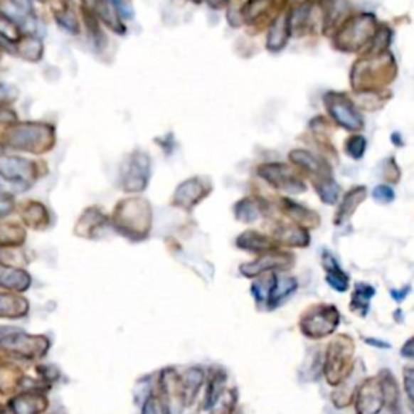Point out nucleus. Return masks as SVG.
Returning <instances> with one entry per match:
<instances>
[{"instance_id":"nucleus-1","label":"nucleus","mask_w":414,"mask_h":414,"mask_svg":"<svg viewBox=\"0 0 414 414\" xmlns=\"http://www.w3.org/2000/svg\"><path fill=\"white\" fill-rule=\"evenodd\" d=\"M396 76V62L390 52L366 55L354 62L351 86L354 92H381Z\"/></svg>"},{"instance_id":"nucleus-2","label":"nucleus","mask_w":414,"mask_h":414,"mask_svg":"<svg viewBox=\"0 0 414 414\" xmlns=\"http://www.w3.org/2000/svg\"><path fill=\"white\" fill-rule=\"evenodd\" d=\"M2 144L15 151L44 154L55 144L54 127L39 122L14 123L4 132Z\"/></svg>"},{"instance_id":"nucleus-3","label":"nucleus","mask_w":414,"mask_h":414,"mask_svg":"<svg viewBox=\"0 0 414 414\" xmlns=\"http://www.w3.org/2000/svg\"><path fill=\"white\" fill-rule=\"evenodd\" d=\"M115 228L132 240H143L147 236L152 223L151 204L146 199H123L115 207Z\"/></svg>"},{"instance_id":"nucleus-4","label":"nucleus","mask_w":414,"mask_h":414,"mask_svg":"<svg viewBox=\"0 0 414 414\" xmlns=\"http://www.w3.org/2000/svg\"><path fill=\"white\" fill-rule=\"evenodd\" d=\"M377 31V20L372 14H358L348 18L340 26L334 38V44L339 51L346 54L368 49Z\"/></svg>"},{"instance_id":"nucleus-5","label":"nucleus","mask_w":414,"mask_h":414,"mask_svg":"<svg viewBox=\"0 0 414 414\" xmlns=\"http://www.w3.org/2000/svg\"><path fill=\"white\" fill-rule=\"evenodd\" d=\"M354 341L348 335H339L330 341L325 354L324 374L329 386H340L353 372Z\"/></svg>"},{"instance_id":"nucleus-6","label":"nucleus","mask_w":414,"mask_h":414,"mask_svg":"<svg viewBox=\"0 0 414 414\" xmlns=\"http://www.w3.org/2000/svg\"><path fill=\"white\" fill-rule=\"evenodd\" d=\"M340 324V312L332 304H316L311 306L301 316V332L309 339H324L334 334Z\"/></svg>"},{"instance_id":"nucleus-7","label":"nucleus","mask_w":414,"mask_h":414,"mask_svg":"<svg viewBox=\"0 0 414 414\" xmlns=\"http://www.w3.org/2000/svg\"><path fill=\"white\" fill-rule=\"evenodd\" d=\"M324 104L329 115L336 125L345 128L346 132L358 133L364 128V118L354 107L353 100L343 92L330 91L324 96Z\"/></svg>"},{"instance_id":"nucleus-8","label":"nucleus","mask_w":414,"mask_h":414,"mask_svg":"<svg viewBox=\"0 0 414 414\" xmlns=\"http://www.w3.org/2000/svg\"><path fill=\"white\" fill-rule=\"evenodd\" d=\"M258 175L275 189L288 194H301L306 191V183L290 165L280 162L262 164L258 167Z\"/></svg>"},{"instance_id":"nucleus-9","label":"nucleus","mask_w":414,"mask_h":414,"mask_svg":"<svg viewBox=\"0 0 414 414\" xmlns=\"http://www.w3.org/2000/svg\"><path fill=\"white\" fill-rule=\"evenodd\" d=\"M0 348L18 358H41L49 350V341L44 336L26 335L23 332H7L0 336Z\"/></svg>"},{"instance_id":"nucleus-10","label":"nucleus","mask_w":414,"mask_h":414,"mask_svg":"<svg viewBox=\"0 0 414 414\" xmlns=\"http://www.w3.org/2000/svg\"><path fill=\"white\" fill-rule=\"evenodd\" d=\"M151 176V159L146 152L136 151L122 169V186L125 191L138 193L147 186Z\"/></svg>"},{"instance_id":"nucleus-11","label":"nucleus","mask_w":414,"mask_h":414,"mask_svg":"<svg viewBox=\"0 0 414 414\" xmlns=\"http://www.w3.org/2000/svg\"><path fill=\"white\" fill-rule=\"evenodd\" d=\"M0 176L15 185L29 186L39 176L38 164L23 157L2 156L0 157Z\"/></svg>"},{"instance_id":"nucleus-12","label":"nucleus","mask_w":414,"mask_h":414,"mask_svg":"<svg viewBox=\"0 0 414 414\" xmlns=\"http://www.w3.org/2000/svg\"><path fill=\"white\" fill-rule=\"evenodd\" d=\"M294 258L287 251L272 250L267 253H262L256 261L243 264L240 267L241 275L248 277V279H256V277L262 274H269V272L275 270H287L292 267Z\"/></svg>"},{"instance_id":"nucleus-13","label":"nucleus","mask_w":414,"mask_h":414,"mask_svg":"<svg viewBox=\"0 0 414 414\" xmlns=\"http://www.w3.org/2000/svg\"><path fill=\"white\" fill-rule=\"evenodd\" d=\"M383 408V392L378 377L364 381L356 390L354 396V410L358 414H378Z\"/></svg>"},{"instance_id":"nucleus-14","label":"nucleus","mask_w":414,"mask_h":414,"mask_svg":"<svg viewBox=\"0 0 414 414\" xmlns=\"http://www.w3.org/2000/svg\"><path fill=\"white\" fill-rule=\"evenodd\" d=\"M161 387L164 393L165 405L169 406L171 414H181L183 406L186 403L185 390H183V382L179 374L174 369H165L162 372Z\"/></svg>"},{"instance_id":"nucleus-15","label":"nucleus","mask_w":414,"mask_h":414,"mask_svg":"<svg viewBox=\"0 0 414 414\" xmlns=\"http://www.w3.org/2000/svg\"><path fill=\"white\" fill-rule=\"evenodd\" d=\"M207 193H209V185H206L198 176H194V179L185 180L176 188L174 194V204L181 207V209L189 211L199 204L207 196Z\"/></svg>"},{"instance_id":"nucleus-16","label":"nucleus","mask_w":414,"mask_h":414,"mask_svg":"<svg viewBox=\"0 0 414 414\" xmlns=\"http://www.w3.org/2000/svg\"><path fill=\"white\" fill-rule=\"evenodd\" d=\"M288 157L294 165H298L301 170H304L307 175H311L314 181L332 176V169H330V165L309 151L293 149L290 152Z\"/></svg>"},{"instance_id":"nucleus-17","label":"nucleus","mask_w":414,"mask_h":414,"mask_svg":"<svg viewBox=\"0 0 414 414\" xmlns=\"http://www.w3.org/2000/svg\"><path fill=\"white\" fill-rule=\"evenodd\" d=\"M0 14L7 16L21 28H28L29 33L34 29V16L29 0H0Z\"/></svg>"},{"instance_id":"nucleus-18","label":"nucleus","mask_w":414,"mask_h":414,"mask_svg":"<svg viewBox=\"0 0 414 414\" xmlns=\"http://www.w3.org/2000/svg\"><path fill=\"white\" fill-rule=\"evenodd\" d=\"M83 4H85V9L92 11V15L102 21L109 29H112V31L125 34L127 28L123 26L120 15L117 14L115 7L110 4V0H83Z\"/></svg>"},{"instance_id":"nucleus-19","label":"nucleus","mask_w":414,"mask_h":414,"mask_svg":"<svg viewBox=\"0 0 414 414\" xmlns=\"http://www.w3.org/2000/svg\"><path fill=\"white\" fill-rule=\"evenodd\" d=\"M285 2L287 0H248L241 15L248 25H258L270 15H279L275 11H279Z\"/></svg>"},{"instance_id":"nucleus-20","label":"nucleus","mask_w":414,"mask_h":414,"mask_svg":"<svg viewBox=\"0 0 414 414\" xmlns=\"http://www.w3.org/2000/svg\"><path fill=\"white\" fill-rule=\"evenodd\" d=\"M290 38H292V31H290L288 25V15L279 14L272 20L270 26L267 29V39H265V47L272 54H277L285 49Z\"/></svg>"},{"instance_id":"nucleus-21","label":"nucleus","mask_w":414,"mask_h":414,"mask_svg":"<svg viewBox=\"0 0 414 414\" xmlns=\"http://www.w3.org/2000/svg\"><path fill=\"white\" fill-rule=\"evenodd\" d=\"M274 238L280 243L292 248H304L309 245V233L304 227H299L298 223H285L277 222L272 227Z\"/></svg>"},{"instance_id":"nucleus-22","label":"nucleus","mask_w":414,"mask_h":414,"mask_svg":"<svg viewBox=\"0 0 414 414\" xmlns=\"http://www.w3.org/2000/svg\"><path fill=\"white\" fill-rule=\"evenodd\" d=\"M280 209L283 214H287L294 223H298L299 227L314 228L319 225V222H321V218H319L314 211L307 209L303 204L294 203L292 199L287 198L280 199Z\"/></svg>"},{"instance_id":"nucleus-23","label":"nucleus","mask_w":414,"mask_h":414,"mask_svg":"<svg viewBox=\"0 0 414 414\" xmlns=\"http://www.w3.org/2000/svg\"><path fill=\"white\" fill-rule=\"evenodd\" d=\"M47 408V398L41 393H21L10 401V410L14 414H39Z\"/></svg>"},{"instance_id":"nucleus-24","label":"nucleus","mask_w":414,"mask_h":414,"mask_svg":"<svg viewBox=\"0 0 414 414\" xmlns=\"http://www.w3.org/2000/svg\"><path fill=\"white\" fill-rule=\"evenodd\" d=\"M236 246H238L240 250L256 254L277 250V243L274 240L259 232H253V230H248V232L241 233L238 238H236Z\"/></svg>"},{"instance_id":"nucleus-25","label":"nucleus","mask_w":414,"mask_h":414,"mask_svg":"<svg viewBox=\"0 0 414 414\" xmlns=\"http://www.w3.org/2000/svg\"><path fill=\"white\" fill-rule=\"evenodd\" d=\"M29 285H31V277L25 270L0 264V287L15 293H23Z\"/></svg>"},{"instance_id":"nucleus-26","label":"nucleus","mask_w":414,"mask_h":414,"mask_svg":"<svg viewBox=\"0 0 414 414\" xmlns=\"http://www.w3.org/2000/svg\"><path fill=\"white\" fill-rule=\"evenodd\" d=\"M366 196H368V189H366L364 186L351 188L350 191L343 196L339 211H336V216H335L336 225H341L343 222H346L348 218L354 214V211L361 206V203L366 199Z\"/></svg>"},{"instance_id":"nucleus-27","label":"nucleus","mask_w":414,"mask_h":414,"mask_svg":"<svg viewBox=\"0 0 414 414\" xmlns=\"http://www.w3.org/2000/svg\"><path fill=\"white\" fill-rule=\"evenodd\" d=\"M322 265L325 272H327V283L330 287H332L335 292L343 293L348 290V285H350V279H348V275L345 272L341 270L340 264L336 262V259L332 256V254L324 251L322 254Z\"/></svg>"},{"instance_id":"nucleus-28","label":"nucleus","mask_w":414,"mask_h":414,"mask_svg":"<svg viewBox=\"0 0 414 414\" xmlns=\"http://www.w3.org/2000/svg\"><path fill=\"white\" fill-rule=\"evenodd\" d=\"M298 282L293 277H283V275H275V283L272 287L270 297L267 307L269 309H274L277 306H282V303L292 297V294L297 292Z\"/></svg>"},{"instance_id":"nucleus-29","label":"nucleus","mask_w":414,"mask_h":414,"mask_svg":"<svg viewBox=\"0 0 414 414\" xmlns=\"http://www.w3.org/2000/svg\"><path fill=\"white\" fill-rule=\"evenodd\" d=\"M28 301L20 294L0 293V317L20 319L28 312Z\"/></svg>"},{"instance_id":"nucleus-30","label":"nucleus","mask_w":414,"mask_h":414,"mask_svg":"<svg viewBox=\"0 0 414 414\" xmlns=\"http://www.w3.org/2000/svg\"><path fill=\"white\" fill-rule=\"evenodd\" d=\"M15 52L25 60L36 63L44 55V44L39 38L34 36H25L21 38L18 43L15 44Z\"/></svg>"},{"instance_id":"nucleus-31","label":"nucleus","mask_w":414,"mask_h":414,"mask_svg":"<svg viewBox=\"0 0 414 414\" xmlns=\"http://www.w3.org/2000/svg\"><path fill=\"white\" fill-rule=\"evenodd\" d=\"M264 204L259 199L245 198L235 204V216L240 222L253 223L262 216Z\"/></svg>"},{"instance_id":"nucleus-32","label":"nucleus","mask_w":414,"mask_h":414,"mask_svg":"<svg viewBox=\"0 0 414 414\" xmlns=\"http://www.w3.org/2000/svg\"><path fill=\"white\" fill-rule=\"evenodd\" d=\"M288 15V25L290 31L293 34H298L304 31V28L309 25L311 15H312V2H303L299 5H294Z\"/></svg>"},{"instance_id":"nucleus-33","label":"nucleus","mask_w":414,"mask_h":414,"mask_svg":"<svg viewBox=\"0 0 414 414\" xmlns=\"http://www.w3.org/2000/svg\"><path fill=\"white\" fill-rule=\"evenodd\" d=\"M381 383H382V392H383V405L387 406V410L390 411H395V410H400V390L398 386H396V381L395 377L392 376V372L390 371H383L381 376Z\"/></svg>"},{"instance_id":"nucleus-34","label":"nucleus","mask_w":414,"mask_h":414,"mask_svg":"<svg viewBox=\"0 0 414 414\" xmlns=\"http://www.w3.org/2000/svg\"><path fill=\"white\" fill-rule=\"evenodd\" d=\"M376 294V290L369 283H356L351 298V309L361 316H366L369 311V303Z\"/></svg>"},{"instance_id":"nucleus-35","label":"nucleus","mask_w":414,"mask_h":414,"mask_svg":"<svg viewBox=\"0 0 414 414\" xmlns=\"http://www.w3.org/2000/svg\"><path fill=\"white\" fill-rule=\"evenodd\" d=\"M23 221L33 228H43L49 223V212L39 203H29L23 211Z\"/></svg>"},{"instance_id":"nucleus-36","label":"nucleus","mask_w":414,"mask_h":414,"mask_svg":"<svg viewBox=\"0 0 414 414\" xmlns=\"http://www.w3.org/2000/svg\"><path fill=\"white\" fill-rule=\"evenodd\" d=\"M203 381H204V374H203V371L198 369V368L189 369L185 374V377L181 378L183 390H185V398H186L188 405L193 403V400L196 398L199 388H201V386H203Z\"/></svg>"},{"instance_id":"nucleus-37","label":"nucleus","mask_w":414,"mask_h":414,"mask_svg":"<svg viewBox=\"0 0 414 414\" xmlns=\"http://www.w3.org/2000/svg\"><path fill=\"white\" fill-rule=\"evenodd\" d=\"M314 186H316V193L319 194V198L322 199V203L335 204L336 201H339L340 186L335 183L334 176L314 181Z\"/></svg>"},{"instance_id":"nucleus-38","label":"nucleus","mask_w":414,"mask_h":414,"mask_svg":"<svg viewBox=\"0 0 414 414\" xmlns=\"http://www.w3.org/2000/svg\"><path fill=\"white\" fill-rule=\"evenodd\" d=\"M104 222H105L104 216L96 209H91L90 212H86V214L81 217L78 225H76L78 227L76 228V233L81 236H94V230L102 227Z\"/></svg>"},{"instance_id":"nucleus-39","label":"nucleus","mask_w":414,"mask_h":414,"mask_svg":"<svg viewBox=\"0 0 414 414\" xmlns=\"http://www.w3.org/2000/svg\"><path fill=\"white\" fill-rule=\"evenodd\" d=\"M54 16H55V21L60 25V28H63L65 31L72 33V34H78L80 33V21H78V15L75 14L73 9L67 7V5H63L62 9H57L54 11Z\"/></svg>"},{"instance_id":"nucleus-40","label":"nucleus","mask_w":414,"mask_h":414,"mask_svg":"<svg viewBox=\"0 0 414 414\" xmlns=\"http://www.w3.org/2000/svg\"><path fill=\"white\" fill-rule=\"evenodd\" d=\"M275 275L277 274H270V275L265 277V279L256 280V282L253 283L251 294L254 297V299H256L258 304H265V306H267L270 292H272V287H274V283H275Z\"/></svg>"},{"instance_id":"nucleus-41","label":"nucleus","mask_w":414,"mask_h":414,"mask_svg":"<svg viewBox=\"0 0 414 414\" xmlns=\"http://www.w3.org/2000/svg\"><path fill=\"white\" fill-rule=\"evenodd\" d=\"M25 241V230L14 223H0V246L21 245Z\"/></svg>"},{"instance_id":"nucleus-42","label":"nucleus","mask_w":414,"mask_h":414,"mask_svg":"<svg viewBox=\"0 0 414 414\" xmlns=\"http://www.w3.org/2000/svg\"><path fill=\"white\" fill-rule=\"evenodd\" d=\"M227 381V376L223 374L222 371H216L214 374L211 377V383H209V390H207V396H206V408H212L216 406L218 401V396H221L222 390H223V382Z\"/></svg>"},{"instance_id":"nucleus-43","label":"nucleus","mask_w":414,"mask_h":414,"mask_svg":"<svg viewBox=\"0 0 414 414\" xmlns=\"http://www.w3.org/2000/svg\"><path fill=\"white\" fill-rule=\"evenodd\" d=\"M21 29L15 21H11L7 16L0 14V39H4L5 43L16 44L21 39Z\"/></svg>"},{"instance_id":"nucleus-44","label":"nucleus","mask_w":414,"mask_h":414,"mask_svg":"<svg viewBox=\"0 0 414 414\" xmlns=\"http://www.w3.org/2000/svg\"><path fill=\"white\" fill-rule=\"evenodd\" d=\"M366 147H368V141H366L364 136L363 134H353L346 139L345 152L351 159H354V161H359V159H363V156H364Z\"/></svg>"},{"instance_id":"nucleus-45","label":"nucleus","mask_w":414,"mask_h":414,"mask_svg":"<svg viewBox=\"0 0 414 414\" xmlns=\"http://www.w3.org/2000/svg\"><path fill=\"white\" fill-rule=\"evenodd\" d=\"M83 16H85L87 31H90L94 43H102L105 38L102 36V29H100V26L97 25V18L92 15V11H90L87 9H83Z\"/></svg>"},{"instance_id":"nucleus-46","label":"nucleus","mask_w":414,"mask_h":414,"mask_svg":"<svg viewBox=\"0 0 414 414\" xmlns=\"http://www.w3.org/2000/svg\"><path fill=\"white\" fill-rule=\"evenodd\" d=\"M143 414H171L165 401L159 396H149L143 406Z\"/></svg>"},{"instance_id":"nucleus-47","label":"nucleus","mask_w":414,"mask_h":414,"mask_svg":"<svg viewBox=\"0 0 414 414\" xmlns=\"http://www.w3.org/2000/svg\"><path fill=\"white\" fill-rule=\"evenodd\" d=\"M20 381V372L15 368H0V390L15 387Z\"/></svg>"},{"instance_id":"nucleus-48","label":"nucleus","mask_w":414,"mask_h":414,"mask_svg":"<svg viewBox=\"0 0 414 414\" xmlns=\"http://www.w3.org/2000/svg\"><path fill=\"white\" fill-rule=\"evenodd\" d=\"M372 198H374L377 203L382 204H390L395 199V191L393 188H390L388 185H378L372 191Z\"/></svg>"},{"instance_id":"nucleus-49","label":"nucleus","mask_w":414,"mask_h":414,"mask_svg":"<svg viewBox=\"0 0 414 414\" xmlns=\"http://www.w3.org/2000/svg\"><path fill=\"white\" fill-rule=\"evenodd\" d=\"M16 97H18V91H16V87L5 85V83H0V109L7 107V105L14 102Z\"/></svg>"},{"instance_id":"nucleus-50","label":"nucleus","mask_w":414,"mask_h":414,"mask_svg":"<svg viewBox=\"0 0 414 414\" xmlns=\"http://www.w3.org/2000/svg\"><path fill=\"white\" fill-rule=\"evenodd\" d=\"M403 378H405V390L408 395V401H410V408L414 413V368H405Z\"/></svg>"},{"instance_id":"nucleus-51","label":"nucleus","mask_w":414,"mask_h":414,"mask_svg":"<svg viewBox=\"0 0 414 414\" xmlns=\"http://www.w3.org/2000/svg\"><path fill=\"white\" fill-rule=\"evenodd\" d=\"M110 4L114 5L120 18H133V10L125 0H110Z\"/></svg>"},{"instance_id":"nucleus-52","label":"nucleus","mask_w":414,"mask_h":414,"mask_svg":"<svg viewBox=\"0 0 414 414\" xmlns=\"http://www.w3.org/2000/svg\"><path fill=\"white\" fill-rule=\"evenodd\" d=\"M14 209V198L9 194H0V217L7 216Z\"/></svg>"},{"instance_id":"nucleus-53","label":"nucleus","mask_w":414,"mask_h":414,"mask_svg":"<svg viewBox=\"0 0 414 414\" xmlns=\"http://www.w3.org/2000/svg\"><path fill=\"white\" fill-rule=\"evenodd\" d=\"M386 176L390 181L400 180V170H398V167H396V164L392 161V159H388L387 164H386Z\"/></svg>"},{"instance_id":"nucleus-54","label":"nucleus","mask_w":414,"mask_h":414,"mask_svg":"<svg viewBox=\"0 0 414 414\" xmlns=\"http://www.w3.org/2000/svg\"><path fill=\"white\" fill-rule=\"evenodd\" d=\"M16 122V114L14 110H10L9 107L0 109V123H15Z\"/></svg>"},{"instance_id":"nucleus-55","label":"nucleus","mask_w":414,"mask_h":414,"mask_svg":"<svg viewBox=\"0 0 414 414\" xmlns=\"http://www.w3.org/2000/svg\"><path fill=\"white\" fill-rule=\"evenodd\" d=\"M401 354H403L405 358L414 359V336L405 343L403 348H401Z\"/></svg>"},{"instance_id":"nucleus-56","label":"nucleus","mask_w":414,"mask_h":414,"mask_svg":"<svg viewBox=\"0 0 414 414\" xmlns=\"http://www.w3.org/2000/svg\"><path fill=\"white\" fill-rule=\"evenodd\" d=\"M408 293H410V287H405L403 290H392V297L396 301H403V298L406 297Z\"/></svg>"},{"instance_id":"nucleus-57","label":"nucleus","mask_w":414,"mask_h":414,"mask_svg":"<svg viewBox=\"0 0 414 414\" xmlns=\"http://www.w3.org/2000/svg\"><path fill=\"white\" fill-rule=\"evenodd\" d=\"M207 4H209L212 9L218 10V9H223V7H225V5L228 4V0H207Z\"/></svg>"},{"instance_id":"nucleus-58","label":"nucleus","mask_w":414,"mask_h":414,"mask_svg":"<svg viewBox=\"0 0 414 414\" xmlns=\"http://www.w3.org/2000/svg\"><path fill=\"white\" fill-rule=\"evenodd\" d=\"M189 2H193V4H201V2H204V0H189Z\"/></svg>"},{"instance_id":"nucleus-59","label":"nucleus","mask_w":414,"mask_h":414,"mask_svg":"<svg viewBox=\"0 0 414 414\" xmlns=\"http://www.w3.org/2000/svg\"><path fill=\"white\" fill-rule=\"evenodd\" d=\"M41 2H46V0H41Z\"/></svg>"}]
</instances>
